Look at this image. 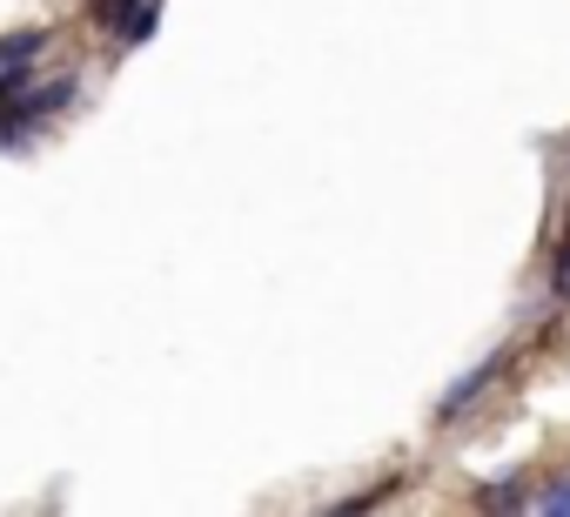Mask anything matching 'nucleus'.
Listing matches in <instances>:
<instances>
[{
  "instance_id": "nucleus-1",
  "label": "nucleus",
  "mask_w": 570,
  "mask_h": 517,
  "mask_svg": "<svg viewBox=\"0 0 570 517\" xmlns=\"http://www.w3.org/2000/svg\"><path fill=\"white\" fill-rule=\"evenodd\" d=\"M75 95H81V81H75V75H55V81H35V88L8 95V101H0V148H21L41 121L68 115V101H75Z\"/></svg>"
},
{
  "instance_id": "nucleus-2",
  "label": "nucleus",
  "mask_w": 570,
  "mask_h": 517,
  "mask_svg": "<svg viewBox=\"0 0 570 517\" xmlns=\"http://www.w3.org/2000/svg\"><path fill=\"white\" fill-rule=\"evenodd\" d=\"M88 14L108 28L115 48H141L161 28V0H88Z\"/></svg>"
},
{
  "instance_id": "nucleus-3",
  "label": "nucleus",
  "mask_w": 570,
  "mask_h": 517,
  "mask_svg": "<svg viewBox=\"0 0 570 517\" xmlns=\"http://www.w3.org/2000/svg\"><path fill=\"white\" fill-rule=\"evenodd\" d=\"M503 370H510V350L483 357V363H476V370H470L463 383H450V390H443V403H436V423H456V417H463V410H470V403H476V397H483V390H490L497 377H503Z\"/></svg>"
},
{
  "instance_id": "nucleus-4",
  "label": "nucleus",
  "mask_w": 570,
  "mask_h": 517,
  "mask_svg": "<svg viewBox=\"0 0 570 517\" xmlns=\"http://www.w3.org/2000/svg\"><path fill=\"white\" fill-rule=\"evenodd\" d=\"M48 28H14V35H0V68H35L48 55Z\"/></svg>"
},
{
  "instance_id": "nucleus-5",
  "label": "nucleus",
  "mask_w": 570,
  "mask_h": 517,
  "mask_svg": "<svg viewBox=\"0 0 570 517\" xmlns=\"http://www.w3.org/2000/svg\"><path fill=\"white\" fill-rule=\"evenodd\" d=\"M530 497H537V490H530V477H497V484H483V490H476V504H483V510H523Z\"/></svg>"
},
{
  "instance_id": "nucleus-6",
  "label": "nucleus",
  "mask_w": 570,
  "mask_h": 517,
  "mask_svg": "<svg viewBox=\"0 0 570 517\" xmlns=\"http://www.w3.org/2000/svg\"><path fill=\"white\" fill-rule=\"evenodd\" d=\"M530 510H543V517H570V470H563L557 484H543V490L530 497Z\"/></svg>"
},
{
  "instance_id": "nucleus-7",
  "label": "nucleus",
  "mask_w": 570,
  "mask_h": 517,
  "mask_svg": "<svg viewBox=\"0 0 570 517\" xmlns=\"http://www.w3.org/2000/svg\"><path fill=\"white\" fill-rule=\"evenodd\" d=\"M550 290H557V303H570V242L557 248V270H550Z\"/></svg>"
}]
</instances>
